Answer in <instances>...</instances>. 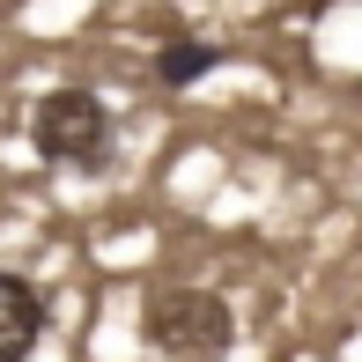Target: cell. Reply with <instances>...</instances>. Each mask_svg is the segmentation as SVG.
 Returning a JSON list of instances; mask_svg holds the SVG:
<instances>
[{
	"mask_svg": "<svg viewBox=\"0 0 362 362\" xmlns=\"http://www.w3.org/2000/svg\"><path fill=\"white\" fill-rule=\"evenodd\" d=\"M111 141H119V126H111L96 89H52L30 111V148L45 163H59V170H104Z\"/></svg>",
	"mask_w": 362,
	"mask_h": 362,
	"instance_id": "obj_1",
	"label": "cell"
},
{
	"mask_svg": "<svg viewBox=\"0 0 362 362\" xmlns=\"http://www.w3.org/2000/svg\"><path fill=\"white\" fill-rule=\"evenodd\" d=\"M141 333L170 362H222L229 340H237V318H229V303L215 288H163V296H148Z\"/></svg>",
	"mask_w": 362,
	"mask_h": 362,
	"instance_id": "obj_2",
	"label": "cell"
},
{
	"mask_svg": "<svg viewBox=\"0 0 362 362\" xmlns=\"http://www.w3.org/2000/svg\"><path fill=\"white\" fill-rule=\"evenodd\" d=\"M45 333V296L30 274L0 267V362H30V348H37Z\"/></svg>",
	"mask_w": 362,
	"mask_h": 362,
	"instance_id": "obj_3",
	"label": "cell"
},
{
	"mask_svg": "<svg viewBox=\"0 0 362 362\" xmlns=\"http://www.w3.org/2000/svg\"><path fill=\"white\" fill-rule=\"evenodd\" d=\"M207 67H222V52H215V45H200V37H177V45H163V52H156V81H163V89H192Z\"/></svg>",
	"mask_w": 362,
	"mask_h": 362,
	"instance_id": "obj_4",
	"label": "cell"
}]
</instances>
